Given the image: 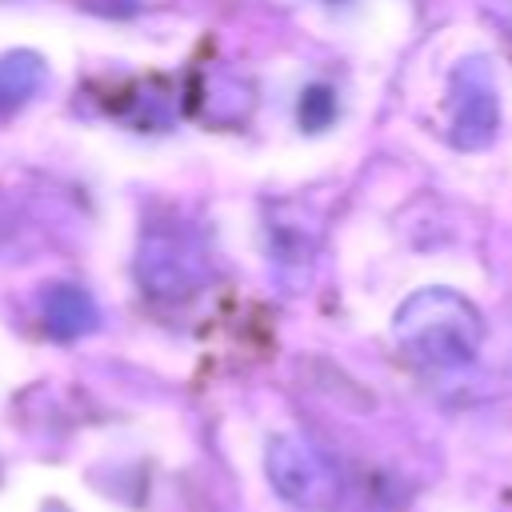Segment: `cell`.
Listing matches in <instances>:
<instances>
[{
  "label": "cell",
  "mask_w": 512,
  "mask_h": 512,
  "mask_svg": "<svg viewBox=\"0 0 512 512\" xmlns=\"http://www.w3.org/2000/svg\"><path fill=\"white\" fill-rule=\"evenodd\" d=\"M392 340L416 368H468L484 344V316L456 288H416L392 316Z\"/></svg>",
  "instance_id": "obj_1"
},
{
  "label": "cell",
  "mask_w": 512,
  "mask_h": 512,
  "mask_svg": "<svg viewBox=\"0 0 512 512\" xmlns=\"http://www.w3.org/2000/svg\"><path fill=\"white\" fill-rule=\"evenodd\" d=\"M500 128V92L484 56L460 60L448 80V140L452 148L476 152L496 140Z\"/></svg>",
  "instance_id": "obj_4"
},
{
  "label": "cell",
  "mask_w": 512,
  "mask_h": 512,
  "mask_svg": "<svg viewBox=\"0 0 512 512\" xmlns=\"http://www.w3.org/2000/svg\"><path fill=\"white\" fill-rule=\"evenodd\" d=\"M40 320L52 340H80L96 332L100 312H96V300L80 284H52L40 292Z\"/></svg>",
  "instance_id": "obj_5"
},
{
  "label": "cell",
  "mask_w": 512,
  "mask_h": 512,
  "mask_svg": "<svg viewBox=\"0 0 512 512\" xmlns=\"http://www.w3.org/2000/svg\"><path fill=\"white\" fill-rule=\"evenodd\" d=\"M48 80V64L32 48H16L0 56V116L20 112Z\"/></svg>",
  "instance_id": "obj_6"
},
{
  "label": "cell",
  "mask_w": 512,
  "mask_h": 512,
  "mask_svg": "<svg viewBox=\"0 0 512 512\" xmlns=\"http://www.w3.org/2000/svg\"><path fill=\"white\" fill-rule=\"evenodd\" d=\"M84 8H92L100 16H132L140 8V0H84Z\"/></svg>",
  "instance_id": "obj_9"
},
{
  "label": "cell",
  "mask_w": 512,
  "mask_h": 512,
  "mask_svg": "<svg viewBox=\"0 0 512 512\" xmlns=\"http://www.w3.org/2000/svg\"><path fill=\"white\" fill-rule=\"evenodd\" d=\"M332 116H336V96H332V88L316 84V88L300 92V124H304L308 132L328 128V124H332Z\"/></svg>",
  "instance_id": "obj_7"
},
{
  "label": "cell",
  "mask_w": 512,
  "mask_h": 512,
  "mask_svg": "<svg viewBox=\"0 0 512 512\" xmlns=\"http://www.w3.org/2000/svg\"><path fill=\"white\" fill-rule=\"evenodd\" d=\"M480 12H484L504 36H512V0H480Z\"/></svg>",
  "instance_id": "obj_8"
},
{
  "label": "cell",
  "mask_w": 512,
  "mask_h": 512,
  "mask_svg": "<svg viewBox=\"0 0 512 512\" xmlns=\"http://www.w3.org/2000/svg\"><path fill=\"white\" fill-rule=\"evenodd\" d=\"M264 476L276 496L300 512H328L340 500V472L312 440L280 432L264 448Z\"/></svg>",
  "instance_id": "obj_3"
},
{
  "label": "cell",
  "mask_w": 512,
  "mask_h": 512,
  "mask_svg": "<svg viewBox=\"0 0 512 512\" xmlns=\"http://www.w3.org/2000/svg\"><path fill=\"white\" fill-rule=\"evenodd\" d=\"M208 256L184 228L152 224L136 248V280L160 304H188L208 288Z\"/></svg>",
  "instance_id": "obj_2"
}]
</instances>
